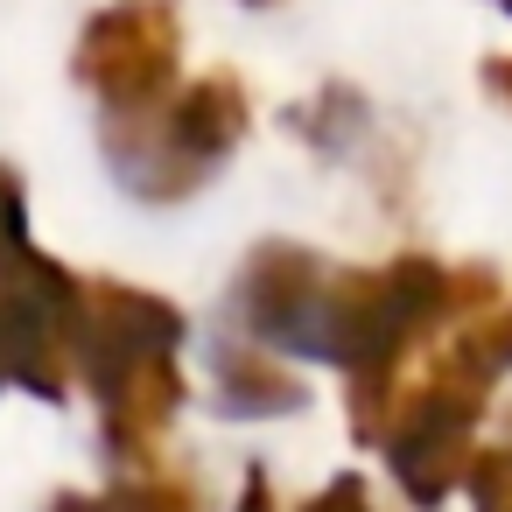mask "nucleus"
<instances>
[{
  "mask_svg": "<svg viewBox=\"0 0 512 512\" xmlns=\"http://www.w3.org/2000/svg\"><path fill=\"white\" fill-rule=\"evenodd\" d=\"M498 8H505V15H512V0H498Z\"/></svg>",
  "mask_w": 512,
  "mask_h": 512,
  "instance_id": "obj_1",
  "label": "nucleus"
}]
</instances>
